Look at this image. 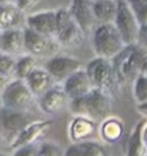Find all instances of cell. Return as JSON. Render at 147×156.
Returning a JSON list of instances; mask_svg holds the SVG:
<instances>
[{"label":"cell","instance_id":"6da1fadb","mask_svg":"<svg viewBox=\"0 0 147 156\" xmlns=\"http://www.w3.org/2000/svg\"><path fill=\"white\" fill-rule=\"evenodd\" d=\"M147 61V51L139 44L125 45L111 59L112 67L120 85L132 84L142 74V69Z\"/></svg>","mask_w":147,"mask_h":156},{"label":"cell","instance_id":"7a4b0ae2","mask_svg":"<svg viewBox=\"0 0 147 156\" xmlns=\"http://www.w3.org/2000/svg\"><path fill=\"white\" fill-rule=\"evenodd\" d=\"M69 106L74 115L87 116L97 122L110 116L112 110L111 96L97 88H92L87 94L71 99Z\"/></svg>","mask_w":147,"mask_h":156},{"label":"cell","instance_id":"3957f363","mask_svg":"<svg viewBox=\"0 0 147 156\" xmlns=\"http://www.w3.org/2000/svg\"><path fill=\"white\" fill-rule=\"evenodd\" d=\"M92 47L97 57L112 59L125 47L114 23H101L92 32Z\"/></svg>","mask_w":147,"mask_h":156},{"label":"cell","instance_id":"277c9868","mask_svg":"<svg viewBox=\"0 0 147 156\" xmlns=\"http://www.w3.org/2000/svg\"><path fill=\"white\" fill-rule=\"evenodd\" d=\"M85 70L93 88H97L109 93L111 97L117 90V88L120 87L117 77L115 75L114 67H112L111 59L95 55V58L88 62Z\"/></svg>","mask_w":147,"mask_h":156},{"label":"cell","instance_id":"5b68a950","mask_svg":"<svg viewBox=\"0 0 147 156\" xmlns=\"http://www.w3.org/2000/svg\"><path fill=\"white\" fill-rule=\"evenodd\" d=\"M57 27H56V40L63 48H77L83 44L85 34L70 14L69 8L56 9Z\"/></svg>","mask_w":147,"mask_h":156},{"label":"cell","instance_id":"8992f818","mask_svg":"<svg viewBox=\"0 0 147 156\" xmlns=\"http://www.w3.org/2000/svg\"><path fill=\"white\" fill-rule=\"evenodd\" d=\"M34 120H36V118L30 111L3 106L0 107V137H3L10 146L20 133Z\"/></svg>","mask_w":147,"mask_h":156},{"label":"cell","instance_id":"52a82bcc","mask_svg":"<svg viewBox=\"0 0 147 156\" xmlns=\"http://www.w3.org/2000/svg\"><path fill=\"white\" fill-rule=\"evenodd\" d=\"M0 96H2L3 106L14 110L30 111L35 101V96L30 90L27 83L18 77L10 80L9 84L0 93Z\"/></svg>","mask_w":147,"mask_h":156},{"label":"cell","instance_id":"ba28073f","mask_svg":"<svg viewBox=\"0 0 147 156\" xmlns=\"http://www.w3.org/2000/svg\"><path fill=\"white\" fill-rule=\"evenodd\" d=\"M117 2V12L114 21V25L117 29L119 34L121 35L125 45L135 44L138 40L141 23L138 22L132 8L125 0H116Z\"/></svg>","mask_w":147,"mask_h":156},{"label":"cell","instance_id":"9c48e42d","mask_svg":"<svg viewBox=\"0 0 147 156\" xmlns=\"http://www.w3.org/2000/svg\"><path fill=\"white\" fill-rule=\"evenodd\" d=\"M25 51L34 57L50 58L57 54L61 45L53 36H47L23 26Z\"/></svg>","mask_w":147,"mask_h":156},{"label":"cell","instance_id":"30bf717a","mask_svg":"<svg viewBox=\"0 0 147 156\" xmlns=\"http://www.w3.org/2000/svg\"><path fill=\"white\" fill-rule=\"evenodd\" d=\"M52 126H53L52 120H40V119L34 120L20 133L18 137H17L13 141V143L9 146V148L13 151V150L20 148L22 146H29V144L39 143V141H40L41 138H44L48 134V132L52 129Z\"/></svg>","mask_w":147,"mask_h":156},{"label":"cell","instance_id":"8fae6325","mask_svg":"<svg viewBox=\"0 0 147 156\" xmlns=\"http://www.w3.org/2000/svg\"><path fill=\"white\" fill-rule=\"evenodd\" d=\"M44 67L52 75L54 81L63 83L70 75L81 69V62L74 57H69V55L56 54L47 61Z\"/></svg>","mask_w":147,"mask_h":156},{"label":"cell","instance_id":"7c38bea8","mask_svg":"<svg viewBox=\"0 0 147 156\" xmlns=\"http://www.w3.org/2000/svg\"><path fill=\"white\" fill-rule=\"evenodd\" d=\"M92 3L93 0H71L69 7L70 14L79 25V27L83 30L85 36L92 35L94 27L97 26Z\"/></svg>","mask_w":147,"mask_h":156},{"label":"cell","instance_id":"4fadbf2b","mask_svg":"<svg viewBox=\"0 0 147 156\" xmlns=\"http://www.w3.org/2000/svg\"><path fill=\"white\" fill-rule=\"evenodd\" d=\"M70 101L71 99L65 92L63 87L56 84L39 97V107L44 114L54 115L70 105Z\"/></svg>","mask_w":147,"mask_h":156},{"label":"cell","instance_id":"5bb4252c","mask_svg":"<svg viewBox=\"0 0 147 156\" xmlns=\"http://www.w3.org/2000/svg\"><path fill=\"white\" fill-rule=\"evenodd\" d=\"M25 26L29 29L47 36H56V27H57V17L56 9L41 10V12L30 13L25 18Z\"/></svg>","mask_w":147,"mask_h":156},{"label":"cell","instance_id":"9a60e30c","mask_svg":"<svg viewBox=\"0 0 147 156\" xmlns=\"http://www.w3.org/2000/svg\"><path fill=\"white\" fill-rule=\"evenodd\" d=\"M62 87H63L65 92L67 93V96L70 97V99L81 97L84 94H87L88 92L92 90V83L87 74L85 69H79L77 71H75L72 75H70L67 79L62 83Z\"/></svg>","mask_w":147,"mask_h":156},{"label":"cell","instance_id":"2e32d148","mask_svg":"<svg viewBox=\"0 0 147 156\" xmlns=\"http://www.w3.org/2000/svg\"><path fill=\"white\" fill-rule=\"evenodd\" d=\"M97 130V121L81 115H74L69 125V137L71 142L87 141Z\"/></svg>","mask_w":147,"mask_h":156},{"label":"cell","instance_id":"e0dca14e","mask_svg":"<svg viewBox=\"0 0 147 156\" xmlns=\"http://www.w3.org/2000/svg\"><path fill=\"white\" fill-rule=\"evenodd\" d=\"M2 52L10 54L13 57L23 54L25 51V36L23 27L2 31Z\"/></svg>","mask_w":147,"mask_h":156},{"label":"cell","instance_id":"ac0fdd59","mask_svg":"<svg viewBox=\"0 0 147 156\" xmlns=\"http://www.w3.org/2000/svg\"><path fill=\"white\" fill-rule=\"evenodd\" d=\"M25 18V12H22L16 3L0 4V31L23 27Z\"/></svg>","mask_w":147,"mask_h":156},{"label":"cell","instance_id":"d6986e66","mask_svg":"<svg viewBox=\"0 0 147 156\" xmlns=\"http://www.w3.org/2000/svg\"><path fill=\"white\" fill-rule=\"evenodd\" d=\"M25 81L35 97H40L43 93L54 85V79L48 72V70L45 67H38V66L30 72Z\"/></svg>","mask_w":147,"mask_h":156},{"label":"cell","instance_id":"ffe728a7","mask_svg":"<svg viewBox=\"0 0 147 156\" xmlns=\"http://www.w3.org/2000/svg\"><path fill=\"white\" fill-rule=\"evenodd\" d=\"M63 156H111L105 144L95 141L72 142L63 152Z\"/></svg>","mask_w":147,"mask_h":156},{"label":"cell","instance_id":"44dd1931","mask_svg":"<svg viewBox=\"0 0 147 156\" xmlns=\"http://www.w3.org/2000/svg\"><path fill=\"white\" fill-rule=\"evenodd\" d=\"M98 133L101 139L107 144L117 143L124 136V122L116 116H107L101 121Z\"/></svg>","mask_w":147,"mask_h":156},{"label":"cell","instance_id":"7402d4cb","mask_svg":"<svg viewBox=\"0 0 147 156\" xmlns=\"http://www.w3.org/2000/svg\"><path fill=\"white\" fill-rule=\"evenodd\" d=\"M146 120L147 119L137 122L132 128L131 133L125 139V143H124V156H145V154L147 152V147L142 137V130Z\"/></svg>","mask_w":147,"mask_h":156},{"label":"cell","instance_id":"603a6c76","mask_svg":"<svg viewBox=\"0 0 147 156\" xmlns=\"http://www.w3.org/2000/svg\"><path fill=\"white\" fill-rule=\"evenodd\" d=\"M92 8L97 25L114 23L117 12L116 0H93Z\"/></svg>","mask_w":147,"mask_h":156},{"label":"cell","instance_id":"cb8c5ba5","mask_svg":"<svg viewBox=\"0 0 147 156\" xmlns=\"http://www.w3.org/2000/svg\"><path fill=\"white\" fill-rule=\"evenodd\" d=\"M35 67H36V57H34L30 53L21 54L16 62V77L25 80Z\"/></svg>","mask_w":147,"mask_h":156},{"label":"cell","instance_id":"d4e9b609","mask_svg":"<svg viewBox=\"0 0 147 156\" xmlns=\"http://www.w3.org/2000/svg\"><path fill=\"white\" fill-rule=\"evenodd\" d=\"M133 96L137 103L147 102V75L141 74L133 83Z\"/></svg>","mask_w":147,"mask_h":156},{"label":"cell","instance_id":"484cf974","mask_svg":"<svg viewBox=\"0 0 147 156\" xmlns=\"http://www.w3.org/2000/svg\"><path fill=\"white\" fill-rule=\"evenodd\" d=\"M16 62L17 59L13 55L0 52V72L10 79L16 77Z\"/></svg>","mask_w":147,"mask_h":156},{"label":"cell","instance_id":"4316f807","mask_svg":"<svg viewBox=\"0 0 147 156\" xmlns=\"http://www.w3.org/2000/svg\"><path fill=\"white\" fill-rule=\"evenodd\" d=\"M132 8L138 22L142 25L147 23V0H125Z\"/></svg>","mask_w":147,"mask_h":156},{"label":"cell","instance_id":"83f0119b","mask_svg":"<svg viewBox=\"0 0 147 156\" xmlns=\"http://www.w3.org/2000/svg\"><path fill=\"white\" fill-rule=\"evenodd\" d=\"M39 154L40 156H61V148L53 142L39 143Z\"/></svg>","mask_w":147,"mask_h":156},{"label":"cell","instance_id":"f1b7e54d","mask_svg":"<svg viewBox=\"0 0 147 156\" xmlns=\"http://www.w3.org/2000/svg\"><path fill=\"white\" fill-rule=\"evenodd\" d=\"M12 156H40V154H39V143L16 148L13 150Z\"/></svg>","mask_w":147,"mask_h":156},{"label":"cell","instance_id":"f546056e","mask_svg":"<svg viewBox=\"0 0 147 156\" xmlns=\"http://www.w3.org/2000/svg\"><path fill=\"white\" fill-rule=\"evenodd\" d=\"M40 3V0H16V4L22 12H30L32 8H35L36 5Z\"/></svg>","mask_w":147,"mask_h":156},{"label":"cell","instance_id":"4dcf8cb0","mask_svg":"<svg viewBox=\"0 0 147 156\" xmlns=\"http://www.w3.org/2000/svg\"><path fill=\"white\" fill-rule=\"evenodd\" d=\"M137 44H139L142 48H145L147 51V23L142 25L139 29V35H138V40Z\"/></svg>","mask_w":147,"mask_h":156},{"label":"cell","instance_id":"1f68e13d","mask_svg":"<svg viewBox=\"0 0 147 156\" xmlns=\"http://www.w3.org/2000/svg\"><path fill=\"white\" fill-rule=\"evenodd\" d=\"M10 80H12L10 77L5 76L4 74H2V72H0V92H3V90H4V88L9 84V81H10Z\"/></svg>","mask_w":147,"mask_h":156},{"label":"cell","instance_id":"d6a6232c","mask_svg":"<svg viewBox=\"0 0 147 156\" xmlns=\"http://www.w3.org/2000/svg\"><path fill=\"white\" fill-rule=\"evenodd\" d=\"M142 137H143V142H145L146 147H147V120H146L145 125H143V130H142Z\"/></svg>","mask_w":147,"mask_h":156},{"label":"cell","instance_id":"836d02e7","mask_svg":"<svg viewBox=\"0 0 147 156\" xmlns=\"http://www.w3.org/2000/svg\"><path fill=\"white\" fill-rule=\"evenodd\" d=\"M5 3H16V0H0V4H5Z\"/></svg>","mask_w":147,"mask_h":156},{"label":"cell","instance_id":"e575fe53","mask_svg":"<svg viewBox=\"0 0 147 156\" xmlns=\"http://www.w3.org/2000/svg\"><path fill=\"white\" fill-rule=\"evenodd\" d=\"M142 74L147 75V61H146V63H145V66H143V69H142Z\"/></svg>","mask_w":147,"mask_h":156},{"label":"cell","instance_id":"d590c367","mask_svg":"<svg viewBox=\"0 0 147 156\" xmlns=\"http://www.w3.org/2000/svg\"><path fill=\"white\" fill-rule=\"evenodd\" d=\"M0 52H2V31H0Z\"/></svg>","mask_w":147,"mask_h":156},{"label":"cell","instance_id":"8d00e7d4","mask_svg":"<svg viewBox=\"0 0 147 156\" xmlns=\"http://www.w3.org/2000/svg\"><path fill=\"white\" fill-rule=\"evenodd\" d=\"M0 107H3V101H2V96H0Z\"/></svg>","mask_w":147,"mask_h":156},{"label":"cell","instance_id":"74e56055","mask_svg":"<svg viewBox=\"0 0 147 156\" xmlns=\"http://www.w3.org/2000/svg\"><path fill=\"white\" fill-rule=\"evenodd\" d=\"M0 156H7V155H4V154H2V152H0Z\"/></svg>","mask_w":147,"mask_h":156},{"label":"cell","instance_id":"f35d334b","mask_svg":"<svg viewBox=\"0 0 147 156\" xmlns=\"http://www.w3.org/2000/svg\"><path fill=\"white\" fill-rule=\"evenodd\" d=\"M145 156H147V152H146V154H145Z\"/></svg>","mask_w":147,"mask_h":156}]
</instances>
